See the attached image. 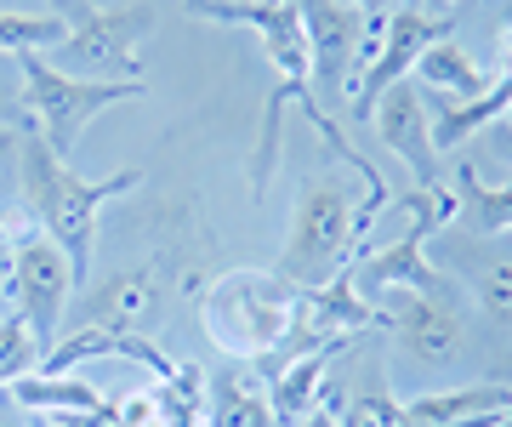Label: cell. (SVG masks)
Returning a JSON list of instances; mask_svg holds the SVG:
<instances>
[{
	"mask_svg": "<svg viewBox=\"0 0 512 427\" xmlns=\"http://www.w3.org/2000/svg\"><path fill=\"white\" fill-rule=\"evenodd\" d=\"M18 183H23V205H29V217L40 223V234L63 245L74 279L86 285V274H92V245H97V217H103L109 200L143 188V171L80 177L69 160H57V154L40 143L35 131H23L18 137Z\"/></svg>",
	"mask_w": 512,
	"mask_h": 427,
	"instance_id": "1",
	"label": "cell"
},
{
	"mask_svg": "<svg viewBox=\"0 0 512 427\" xmlns=\"http://www.w3.org/2000/svg\"><path fill=\"white\" fill-rule=\"evenodd\" d=\"M302 319V285L279 268H234L200 291V325L211 348L239 365H268Z\"/></svg>",
	"mask_w": 512,
	"mask_h": 427,
	"instance_id": "2",
	"label": "cell"
},
{
	"mask_svg": "<svg viewBox=\"0 0 512 427\" xmlns=\"http://www.w3.org/2000/svg\"><path fill=\"white\" fill-rule=\"evenodd\" d=\"M63 18L46 63L74 80H148L143 40L154 35V6H97V0H52Z\"/></svg>",
	"mask_w": 512,
	"mask_h": 427,
	"instance_id": "3",
	"label": "cell"
},
{
	"mask_svg": "<svg viewBox=\"0 0 512 427\" xmlns=\"http://www.w3.org/2000/svg\"><path fill=\"white\" fill-rule=\"evenodd\" d=\"M18 75H23V120L40 143L74 166V143L80 131L92 126L103 109L114 103H131V97H148V80H74L57 75L46 52H18Z\"/></svg>",
	"mask_w": 512,
	"mask_h": 427,
	"instance_id": "4",
	"label": "cell"
},
{
	"mask_svg": "<svg viewBox=\"0 0 512 427\" xmlns=\"http://www.w3.org/2000/svg\"><path fill=\"white\" fill-rule=\"evenodd\" d=\"M353 188L336 177V171H319L302 183V200H296V217L285 228V251H279V274L313 291L336 279L353 262Z\"/></svg>",
	"mask_w": 512,
	"mask_h": 427,
	"instance_id": "5",
	"label": "cell"
},
{
	"mask_svg": "<svg viewBox=\"0 0 512 427\" xmlns=\"http://www.w3.org/2000/svg\"><path fill=\"white\" fill-rule=\"evenodd\" d=\"M74 291H80V279H74V268H69V257H63L57 240H46V234L12 240V257H6V302H12V314H23V325L46 348L63 336Z\"/></svg>",
	"mask_w": 512,
	"mask_h": 427,
	"instance_id": "6",
	"label": "cell"
},
{
	"mask_svg": "<svg viewBox=\"0 0 512 427\" xmlns=\"http://www.w3.org/2000/svg\"><path fill=\"white\" fill-rule=\"evenodd\" d=\"M387 331L399 342L404 359H416L427 371H450L473 348V302L467 297H416V291H393Z\"/></svg>",
	"mask_w": 512,
	"mask_h": 427,
	"instance_id": "7",
	"label": "cell"
},
{
	"mask_svg": "<svg viewBox=\"0 0 512 427\" xmlns=\"http://www.w3.org/2000/svg\"><path fill=\"white\" fill-rule=\"evenodd\" d=\"M291 6L302 12V29H308V92L325 109L330 97H348L365 75V12L342 6V0H291Z\"/></svg>",
	"mask_w": 512,
	"mask_h": 427,
	"instance_id": "8",
	"label": "cell"
},
{
	"mask_svg": "<svg viewBox=\"0 0 512 427\" xmlns=\"http://www.w3.org/2000/svg\"><path fill=\"white\" fill-rule=\"evenodd\" d=\"M433 268L456 279L461 291H467V302L490 319L495 331H512V234L478 240V234L444 228L439 262H433Z\"/></svg>",
	"mask_w": 512,
	"mask_h": 427,
	"instance_id": "9",
	"label": "cell"
},
{
	"mask_svg": "<svg viewBox=\"0 0 512 427\" xmlns=\"http://www.w3.org/2000/svg\"><path fill=\"white\" fill-rule=\"evenodd\" d=\"M456 35V18H433V12H421V6H393L387 12V29H382V46H376V57H370V69L359 75V86H353V114L359 120H370V109H376V97L387 92V86H399V80H410V69H416V57L433 46V40Z\"/></svg>",
	"mask_w": 512,
	"mask_h": 427,
	"instance_id": "10",
	"label": "cell"
},
{
	"mask_svg": "<svg viewBox=\"0 0 512 427\" xmlns=\"http://www.w3.org/2000/svg\"><path fill=\"white\" fill-rule=\"evenodd\" d=\"M370 126L382 137L387 154H399L416 188L427 194H439L444 177H439V149H433V131H427V92H421L416 80H399V86H387L376 97V109H370Z\"/></svg>",
	"mask_w": 512,
	"mask_h": 427,
	"instance_id": "11",
	"label": "cell"
},
{
	"mask_svg": "<svg viewBox=\"0 0 512 427\" xmlns=\"http://www.w3.org/2000/svg\"><path fill=\"white\" fill-rule=\"evenodd\" d=\"M92 359H131V365H143L148 376H171L177 371V359L154 342V336H137V331H109V325H80V331L57 336L46 359H40V371L46 376H74L80 365H92Z\"/></svg>",
	"mask_w": 512,
	"mask_h": 427,
	"instance_id": "12",
	"label": "cell"
},
{
	"mask_svg": "<svg viewBox=\"0 0 512 427\" xmlns=\"http://www.w3.org/2000/svg\"><path fill=\"white\" fill-rule=\"evenodd\" d=\"M404 427H495L512 410V388L501 382H467V388H439L421 399H399Z\"/></svg>",
	"mask_w": 512,
	"mask_h": 427,
	"instance_id": "13",
	"label": "cell"
},
{
	"mask_svg": "<svg viewBox=\"0 0 512 427\" xmlns=\"http://www.w3.org/2000/svg\"><path fill=\"white\" fill-rule=\"evenodd\" d=\"M336 353H348V336L319 342V348H308V353H291V359H279L274 371H268V405H274L279 427H296L319 399H325V376H330V359H336Z\"/></svg>",
	"mask_w": 512,
	"mask_h": 427,
	"instance_id": "14",
	"label": "cell"
},
{
	"mask_svg": "<svg viewBox=\"0 0 512 427\" xmlns=\"http://www.w3.org/2000/svg\"><path fill=\"white\" fill-rule=\"evenodd\" d=\"M160 314V268H120L80 302V325H109V331H143Z\"/></svg>",
	"mask_w": 512,
	"mask_h": 427,
	"instance_id": "15",
	"label": "cell"
},
{
	"mask_svg": "<svg viewBox=\"0 0 512 427\" xmlns=\"http://www.w3.org/2000/svg\"><path fill=\"white\" fill-rule=\"evenodd\" d=\"M512 109V57L501 63V75H490V86L467 103H450V97H427V131H433V149L456 154L473 131H490L501 114Z\"/></svg>",
	"mask_w": 512,
	"mask_h": 427,
	"instance_id": "16",
	"label": "cell"
},
{
	"mask_svg": "<svg viewBox=\"0 0 512 427\" xmlns=\"http://www.w3.org/2000/svg\"><path fill=\"white\" fill-rule=\"evenodd\" d=\"M205 410H211V427H279L268 405V376L239 359H222L217 371H205Z\"/></svg>",
	"mask_w": 512,
	"mask_h": 427,
	"instance_id": "17",
	"label": "cell"
},
{
	"mask_svg": "<svg viewBox=\"0 0 512 427\" xmlns=\"http://www.w3.org/2000/svg\"><path fill=\"white\" fill-rule=\"evenodd\" d=\"M456 234H478V240H490V234H512V177L507 183H484L473 171V160H461L456 166Z\"/></svg>",
	"mask_w": 512,
	"mask_h": 427,
	"instance_id": "18",
	"label": "cell"
},
{
	"mask_svg": "<svg viewBox=\"0 0 512 427\" xmlns=\"http://www.w3.org/2000/svg\"><path fill=\"white\" fill-rule=\"evenodd\" d=\"M410 80H416L427 97H450V103H467V97H478L484 86H490V75L478 69V57H473V52H461L456 35L433 40V46L416 57Z\"/></svg>",
	"mask_w": 512,
	"mask_h": 427,
	"instance_id": "19",
	"label": "cell"
},
{
	"mask_svg": "<svg viewBox=\"0 0 512 427\" xmlns=\"http://www.w3.org/2000/svg\"><path fill=\"white\" fill-rule=\"evenodd\" d=\"M6 399L23 410V416H97V410H109V399L92 388V382H80V376H23L6 388Z\"/></svg>",
	"mask_w": 512,
	"mask_h": 427,
	"instance_id": "20",
	"label": "cell"
},
{
	"mask_svg": "<svg viewBox=\"0 0 512 427\" xmlns=\"http://www.w3.org/2000/svg\"><path fill=\"white\" fill-rule=\"evenodd\" d=\"M143 393H148L143 427H211L200 365H177L171 376H154V388H143Z\"/></svg>",
	"mask_w": 512,
	"mask_h": 427,
	"instance_id": "21",
	"label": "cell"
},
{
	"mask_svg": "<svg viewBox=\"0 0 512 427\" xmlns=\"http://www.w3.org/2000/svg\"><path fill=\"white\" fill-rule=\"evenodd\" d=\"M40 359H46V342L23 325V314L6 308V314H0V388H12V382H23V376H35Z\"/></svg>",
	"mask_w": 512,
	"mask_h": 427,
	"instance_id": "22",
	"label": "cell"
},
{
	"mask_svg": "<svg viewBox=\"0 0 512 427\" xmlns=\"http://www.w3.org/2000/svg\"><path fill=\"white\" fill-rule=\"evenodd\" d=\"M63 40V18L57 12H0V52H52Z\"/></svg>",
	"mask_w": 512,
	"mask_h": 427,
	"instance_id": "23",
	"label": "cell"
},
{
	"mask_svg": "<svg viewBox=\"0 0 512 427\" xmlns=\"http://www.w3.org/2000/svg\"><path fill=\"white\" fill-rule=\"evenodd\" d=\"M342 427H404V405L387 388L353 393L348 405H342Z\"/></svg>",
	"mask_w": 512,
	"mask_h": 427,
	"instance_id": "24",
	"label": "cell"
},
{
	"mask_svg": "<svg viewBox=\"0 0 512 427\" xmlns=\"http://www.w3.org/2000/svg\"><path fill=\"white\" fill-rule=\"evenodd\" d=\"M342 405H348V393L330 388V382H325V399H319V405H313L296 427H342Z\"/></svg>",
	"mask_w": 512,
	"mask_h": 427,
	"instance_id": "25",
	"label": "cell"
},
{
	"mask_svg": "<svg viewBox=\"0 0 512 427\" xmlns=\"http://www.w3.org/2000/svg\"><path fill=\"white\" fill-rule=\"evenodd\" d=\"M29 427H120V416L109 410H97V416H29Z\"/></svg>",
	"mask_w": 512,
	"mask_h": 427,
	"instance_id": "26",
	"label": "cell"
},
{
	"mask_svg": "<svg viewBox=\"0 0 512 427\" xmlns=\"http://www.w3.org/2000/svg\"><path fill=\"white\" fill-rule=\"evenodd\" d=\"M0 131H29V120H23V103L12 92H0Z\"/></svg>",
	"mask_w": 512,
	"mask_h": 427,
	"instance_id": "27",
	"label": "cell"
},
{
	"mask_svg": "<svg viewBox=\"0 0 512 427\" xmlns=\"http://www.w3.org/2000/svg\"><path fill=\"white\" fill-rule=\"evenodd\" d=\"M0 427H29V416H23L12 399H0Z\"/></svg>",
	"mask_w": 512,
	"mask_h": 427,
	"instance_id": "28",
	"label": "cell"
},
{
	"mask_svg": "<svg viewBox=\"0 0 512 427\" xmlns=\"http://www.w3.org/2000/svg\"><path fill=\"white\" fill-rule=\"evenodd\" d=\"M342 6H359V12H393V6H404V0H342Z\"/></svg>",
	"mask_w": 512,
	"mask_h": 427,
	"instance_id": "29",
	"label": "cell"
},
{
	"mask_svg": "<svg viewBox=\"0 0 512 427\" xmlns=\"http://www.w3.org/2000/svg\"><path fill=\"white\" fill-rule=\"evenodd\" d=\"M410 6H421V12H433V18H450V6H456V0H410Z\"/></svg>",
	"mask_w": 512,
	"mask_h": 427,
	"instance_id": "30",
	"label": "cell"
},
{
	"mask_svg": "<svg viewBox=\"0 0 512 427\" xmlns=\"http://www.w3.org/2000/svg\"><path fill=\"white\" fill-rule=\"evenodd\" d=\"M6 257H12V240L0 234V297H6Z\"/></svg>",
	"mask_w": 512,
	"mask_h": 427,
	"instance_id": "31",
	"label": "cell"
},
{
	"mask_svg": "<svg viewBox=\"0 0 512 427\" xmlns=\"http://www.w3.org/2000/svg\"><path fill=\"white\" fill-rule=\"evenodd\" d=\"M490 382H501V388H512V359H507V365H501V371L490 376Z\"/></svg>",
	"mask_w": 512,
	"mask_h": 427,
	"instance_id": "32",
	"label": "cell"
},
{
	"mask_svg": "<svg viewBox=\"0 0 512 427\" xmlns=\"http://www.w3.org/2000/svg\"><path fill=\"white\" fill-rule=\"evenodd\" d=\"M495 126H501V131H507V137H512V109H507V114H501V120H495Z\"/></svg>",
	"mask_w": 512,
	"mask_h": 427,
	"instance_id": "33",
	"label": "cell"
},
{
	"mask_svg": "<svg viewBox=\"0 0 512 427\" xmlns=\"http://www.w3.org/2000/svg\"><path fill=\"white\" fill-rule=\"evenodd\" d=\"M495 427H512V410H507V416H501V422H495Z\"/></svg>",
	"mask_w": 512,
	"mask_h": 427,
	"instance_id": "34",
	"label": "cell"
}]
</instances>
